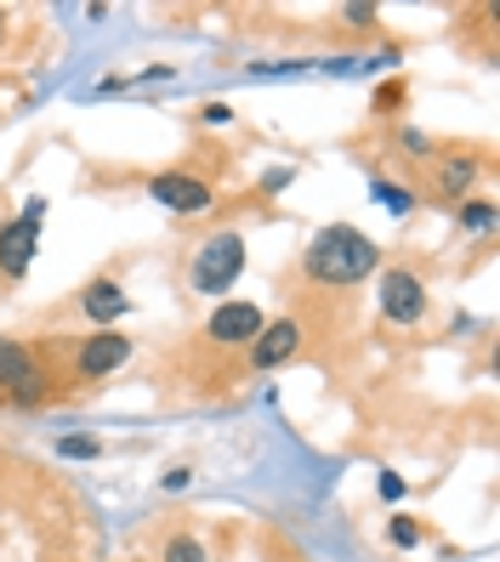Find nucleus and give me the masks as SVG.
<instances>
[{
    "label": "nucleus",
    "mask_w": 500,
    "mask_h": 562,
    "mask_svg": "<svg viewBox=\"0 0 500 562\" xmlns=\"http://www.w3.org/2000/svg\"><path fill=\"white\" fill-rule=\"evenodd\" d=\"M426 313H432L426 279H421L415 268H387V273H381V318H387V324L415 329Z\"/></svg>",
    "instance_id": "6"
},
{
    "label": "nucleus",
    "mask_w": 500,
    "mask_h": 562,
    "mask_svg": "<svg viewBox=\"0 0 500 562\" xmlns=\"http://www.w3.org/2000/svg\"><path fill=\"white\" fill-rule=\"evenodd\" d=\"M455 216H460L466 234H489V227H495V205H489V200H460Z\"/></svg>",
    "instance_id": "13"
},
{
    "label": "nucleus",
    "mask_w": 500,
    "mask_h": 562,
    "mask_svg": "<svg viewBox=\"0 0 500 562\" xmlns=\"http://www.w3.org/2000/svg\"><path fill=\"white\" fill-rule=\"evenodd\" d=\"M404 97H410L404 80H387V86L376 91V114H398V109H404Z\"/></svg>",
    "instance_id": "16"
},
{
    "label": "nucleus",
    "mask_w": 500,
    "mask_h": 562,
    "mask_svg": "<svg viewBox=\"0 0 500 562\" xmlns=\"http://www.w3.org/2000/svg\"><path fill=\"white\" fill-rule=\"evenodd\" d=\"M148 200H154V205H165L171 216H205L216 193H211V182H205V177L159 171V177H148Z\"/></svg>",
    "instance_id": "7"
},
{
    "label": "nucleus",
    "mask_w": 500,
    "mask_h": 562,
    "mask_svg": "<svg viewBox=\"0 0 500 562\" xmlns=\"http://www.w3.org/2000/svg\"><path fill=\"white\" fill-rule=\"evenodd\" d=\"M381 268V245L370 234H358L347 222H330L308 239L302 250V279L308 284H330V290H347V284H364Z\"/></svg>",
    "instance_id": "1"
},
{
    "label": "nucleus",
    "mask_w": 500,
    "mask_h": 562,
    "mask_svg": "<svg viewBox=\"0 0 500 562\" xmlns=\"http://www.w3.org/2000/svg\"><path fill=\"white\" fill-rule=\"evenodd\" d=\"M80 313L91 318V324H109V318H125L131 313V295L114 284V279H91L86 290H80Z\"/></svg>",
    "instance_id": "10"
},
{
    "label": "nucleus",
    "mask_w": 500,
    "mask_h": 562,
    "mask_svg": "<svg viewBox=\"0 0 500 562\" xmlns=\"http://www.w3.org/2000/svg\"><path fill=\"white\" fill-rule=\"evenodd\" d=\"M376 193H381V200H387V211H398V216L410 211V193H398V188H387V182H376Z\"/></svg>",
    "instance_id": "17"
},
{
    "label": "nucleus",
    "mask_w": 500,
    "mask_h": 562,
    "mask_svg": "<svg viewBox=\"0 0 500 562\" xmlns=\"http://www.w3.org/2000/svg\"><path fill=\"white\" fill-rule=\"evenodd\" d=\"M199 120H205V125H233V109L227 103H205V109H199Z\"/></svg>",
    "instance_id": "18"
},
{
    "label": "nucleus",
    "mask_w": 500,
    "mask_h": 562,
    "mask_svg": "<svg viewBox=\"0 0 500 562\" xmlns=\"http://www.w3.org/2000/svg\"><path fill=\"white\" fill-rule=\"evenodd\" d=\"M290 182V165H279V171H268V177H262V188H268V193H279Z\"/></svg>",
    "instance_id": "23"
},
{
    "label": "nucleus",
    "mask_w": 500,
    "mask_h": 562,
    "mask_svg": "<svg viewBox=\"0 0 500 562\" xmlns=\"http://www.w3.org/2000/svg\"><path fill=\"white\" fill-rule=\"evenodd\" d=\"M0 35H7V12H0Z\"/></svg>",
    "instance_id": "24"
},
{
    "label": "nucleus",
    "mask_w": 500,
    "mask_h": 562,
    "mask_svg": "<svg viewBox=\"0 0 500 562\" xmlns=\"http://www.w3.org/2000/svg\"><path fill=\"white\" fill-rule=\"evenodd\" d=\"M296 352H302V324L296 318H279V324H262V336L245 347L251 370H279V363H290Z\"/></svg>",
    "instance_id": "9"
},
{
    "label": "nucleus",
    "mask_w": 500,
    "mask_h": 562,
    "mask_svg": "<svg viewBox=\"0 0 500 562\" xmlns=\"http://www.w3.org/2000/svg\"><path fill=\"white\" fill-rule=\"evenodd\" d=\"M0 392H7V404H18V409H35V404L52 398V370L35 358L29 341L0 336Z\"/></svg>",
    "instance_id": "3"
},
{
    "label": "nucleus",
    "mask_w": 500,
    "mask_h": 562,
    "mask_svg": "<svg viewBox=\"0 0 500 562\" xmlns=\"http://www.w3.org/2000/svg\"><path fill=\"white\" fill-rule=\"evenodd\" d=\"M398 143H404L410 154H432V143L421 137V131H398Z\"/></svg>",
    "instance_id": "22"
},
{
    "label": "nucleus",
    "mask_w": 500,
    "mask_h": 562,
    "mask_svg": "<svg viewBox=\"0 0 500 562\" xmlns=\"http://www.w3.org/2000/svg\"><path fill=\"white\" fill-rule=\"evenodd\" d=\"M240 273H245V234H211L205 245L193 250V261H188V290L193 295H227L233 284H240Z\"/></svg>",
    "instance_id": "2"
},
{
    "label": "nucleus",
    "mask_w": 500,
    "mask_h": 562,
    "mask_svg": "<svg viewBox=\"0 0 500 562\" xmlns=\"http://www.w3.org/2000/svg\"><path fill=\"white\" fill-rule=\"evenodd\" d=\"M63 460H97V454H103V438H80V432H69V438H57L52 443Z\"/></svg>",
    "instance_id": "15"
},
{
    "label": "nucleus",
    "mask_w": 500,
    "mask_h": 562,
    "mask_svg": "<svg viewBox=\"0 0 500 562\" xmlns=\"http://www.w3.org/2000/svg\"><path fill=\"white\" fill-rule=\"evenodd\" d=\"M473 177H478V165H473V159H444V171H438V193H444V200H455V193L473 188Z\"/></svg>",
    "instance_id": "12"
},
{
    "label": "nucleus",
    "mask_w": 500,
    "mask_h": 562,
    "mask_svg": "<svg viewBox=\"0 0 500 562\" xmlns=\"http://www.w3.org/2000/svg\"><path fill=\"white\" fill-rule=\"evenodd\" d=\"M342 18H347L353 29H370V23H376V7H347Z\"/></svg>",
    "instance_id": "21"
},
{
    "label": "nucleus",
    "mask_w": 500,
    "mask_h": 562,
    "mask_svg": "<svg viewBox=\"0 0 500 562\" xmlns=\"http://www.w3.org/2000/svg\"><path fill=\"white\" fill-rule=\"evenodd\" d=\"M159 562H211V557H205V540H199L193 528H177V535H165Z\"/></svg>",
    "instance_id": "11"
},
{
    "label": "nucleus",
    "mask_w": 500,
    "mask_h": 562,
    "mask_svg": "<svg viewBox=\"0 0 500 562\" xmlns=\"http://www.w3.org/2000/svg\"><path fill=\"white\" fill-rule=\"evenodd\" d=\"M381 501H404V477L398 472H381Z\"/></svg>",
    "instance_id": "19"
},
{
    "label": "nucleus",
    "mask_w": 500,
    "mask_h": 562,
    "mask_svg": "<svg viewBox=\"0 0 500 562\" xmlns=\"http://www.w3.org/2000/svg\"><path fill=\"white\" fill-rule=\"evenodd\" d=\"M41 222H46V200H23V216L0 227V279H23L29 261H35L41 245Z\"/></svg>",
    "instance_id": "5"
},
{
    "label": "nucleus",
    "mask_w": 500,
    "mask_h": 562,
    "mask_svg": "<svg viewBox=\"0 0 500 562\" xmlns=\"http://www.w3.org/2000/svg\"><path fill=\"white\" fill-rule=\"evenodd\" d=\"M188 483H193V472H188V467H171V472L159 477V488H171V494H177V488H188Z\"/></svg>",
    "instance_id": "20"
},
{
    "label": "nucleus",
    "mask_w": 500,
    "mask_h": 562,
    "mask_svg": "<svg viewBox=\"0 0 500 562\" xmlns=\"http://www.w3.org/2000/svg\"><path fill=\"white\" fill-rule=\"evenodd\" d=\"M421 540H426L421 517H392V522H387V546H398V551H415Z\"/></svg>",
    "instance_id": "14"
},
{
    "label": "nucleus",
    "mask_w": 500,
    "mask_h": 562,
    "mask_svg": "<svg viewBox=\"0 0 500 562\" xmlns=\"http://www.w3.org/2000/svg\"><path fill=\"white\" fill-rule=\"evenodd\" d=\"M131 352H137V341L120 336V329H91V336L75 341V381H109L114 370H125Z\"/></svg>",
    "instance_id": "4"
},
{
    "label": "nucleus",
    "mask_w": 500,
    "mask_h": 562,
    "mask_svg": "<svg viewBox=\"0 0 500 562\" xmlns=\"http://www.w3.org/2000/svg\"><path fill=\"white\" fill-rule=\"evenodd\" d=\"M262 307L256 302H222L211 318H205V341L211 347H251L262 336Z\"/></svg>",
    "instance_id": "8"
}]
</instances>
